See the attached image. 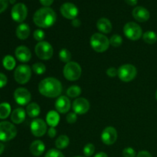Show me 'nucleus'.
I'll use <instances>...</instances> for the list:
<instances>
[{
    "mask_svg": "<svg viewBox=\"0 0 157 157\" xmlns=\"http://www.w3.org/2000/svg\"><path fill=\"white\" fill-rule=\"evenodd\" d=\"M25 119V111L22 108H16L12 111L11 120L15 124H20Z\"/></svg>",
    "mask_w": 157,
    "mask_h": 157,
    "instance_id": "nucleus-21",
    "label": "nucleus"
},
{
    "mask_svg": "<svg viewBox=\"0 0 157 157\" xmlns=\"http://www.w3.org/2000/svg\"><path fill=\"white\" fill-rule=\"evenodd\" d=\"M74 112L76 114L82 115L87 113L90 109V103L87 99L83 98H78L74 101L72 105Z\"/></svg>",
    "mask_w": 157,
    "mask_h": 157,
    "instance_id": "nucleus-15",
    "label": "nucleus"
},
{
    "mask_svg": "<svg viewBox=\"0 0 157 157\" xmlns=\"http://www.w3.org/2000/svg\"><path fill=\"white\" fill-rule=\"evenodd\" d=\"M15 55L17 59L21 62H28L30 61L32 58V53L31 51L29 50V48L26 46L21 45L16 48L15 51Z\"/></svg>",
    "mask_w": 157,
    "mask_h": 157,
    "instance_id": "nucleus-17",
    "label": "nucleus"
},
{
    "mask_svg": "<svg viewBox=\"0 0 157 157\" xmlns=\"http://www.w3.org/2000/svg\"><path fill=\"white\" fill-rule=\"evenodd\" d=\"M75 157H84V156H75Z\"/></svg>",
    "mask_w": 157,
    "mask_h": 157,
    "instance_id": "nucleus-50",
    "label": "nucleus"
},
{
    "mask_svg": "<svg viewBox=\"0 0 157 157\" xmlns=\"http://www.w3.org/2000/svg\"><path fill=\"white\" fill-rule=\"evenodd\" d=\"M136 157H153L152 155L150 154V153H149L148 151H146V150H143L138 153V154L136 155Z\"/></svg>",
    "mask_w": 157,
    "mask_h": 157,
    "instance_id": "nucleus-42",
    "label": "nucleus"
},
{
    "mask_svg": "<svg viewBox=\"0 0 157 157\" xmlns=\"http://www.w3.org/2000/svg\"><path fill=\"white\" fill-rule=\"evenodd\" d=\"M156 99L157 100V90H156Z\"/></svg>",
    "mask_w": 157,
    "mask_h": 157,
    "instance_id": "nucleus-49",
    "label": "nucleus"
},
{
    "mask_svg": "<svg viewBox=\"0 0 157 157\" xmlns=\"http://www.w3.org/2000/svg\"><path fill=\"white\" fill-rule=\"evenodd\" d=\"M143 39L147 44H155L157 41V35L154 32L148 31L143 35Z\"/></svg>",
    "mask_w": 157,
    "mask_h": 157,
    "instance_id": "nucleus-28",
    "label": "nucleus"
},
{
    "mask_svg": "<svg viewBox=\"0 0 157 157\" xmlns=\"http://www.w3.org/2000/svg\"><path fill=\"white\" fill-rule=\"evenodd\" d=\"M32 76V70L27 64H21L15 68L14 78L16 82L20 84L28 83Z\"/></svg>",
    "mask_w": 157,
    "mask_h": 157,
    "instance_id": "nucleus-8",
    "label": "nucleus"
},
{
    "mask_svg": "<svg viewBox=\"0 0 157 157\" xmlns=\"http://www.w3.org/2000/svg\"><path fill=\"white\" fill-rule=\"evenodd\" d=\"M7 77L2 73H0V88H2L7 84Z\"/></svg>",
    "mask_w": 157,
    "mask_h": 157,
    "instance_id": "nucleus-39",
    "label": "nucleus"
},
{
    "mask_svg": "<svg viewBox=\"0 0 157 157\" xmlns=\"http://www.w3.org/2000/svg\"><path fill=\"white\" fill-rule=\"evenodd\" d=\"M69 143H70V140L68 136L66 135H61L55 140V147L58 150H64L68 147Z\"/></svg>",
    "mask_w": 157,
    "mask_h": 157,
    "instance_id": "nucleus-25",
    "label": "nucleus"
},
{
    "mask_svg": "<svg viewBox=\"0 0 157 157\" xmlns=\"http://www.w3.org/2000/svg\"><path fill=\"white\" fill-rule=\"evenodd\" d=\"M34 38L38 41H43L44 38H45V33L41 29H36L33 33Z\"/></svg>",
    "mask_w": 157,
    "mask_h": 157,
    "instance_id": "nucleus-34",
    "label": "nucleus"
},
{
    "mask_svg": "<svg viewBox=\"0 0 157 157\" xmlns=\"http://www.w3.org/2000/svg\"><path fill=\"white\" fill-rule=\"evenodd\" d=\"M9 2H10V3H12V4H14V3L15 2V0H9Z\"/></svg>",
    "mask_w": 157,
    "mask_h": 157,
    "instance_id": "nucleus-48",
    "label": "nucleus"
},
{
    "mask_svg": "<svg viewBox=\"0 0 157 157\" xmlns=\"http://www.w3.org/2000/svg\"><path fill=\"white\" fill-rule=\"evenodd\" d=\"M61 15L67 19L73 20L76 18L78 15V9L75 4L71 2H65L60 8Z\"/></svg>",
    "mask_w": 157,
    "mask_h": 157,
    "instance_id": "nucleus-14",
    "label": "nucleus"
},
{
    "mask_svg": "<svg viewBox=\"0 0 157 157\" xmlns=\"http://www.w3.org/2000/svg\"><path fill=\"white\" fill-rule=\"evenodd\" d=\"M125 36L132 41H137L143 36V31L140 26L133 21L127 22L124 27Z\"/></svg>",
    "mask_w": 157,
    "mask_h": 157,
    "instance_id": "nucleus-7",
    "label": "nucleus"
},
{
    "mask_svg": "<svg viewBox=\"0 0 157 157\" xmlns=\"http://www.w3.org/2000/svg\"><path fill=\"white\" fill-rule=\"evenodd\" d=\"M55 109L58 113H66L71 109V101L66 96H61L55 102Z\"/></svg>",
    "mask_w": 157,
    "mask_h": 157,
    "instance_id": "nucleus-18",
    "label": "nucleus"
},
{
    "mask_svg": "<svg viewBox=\"0 0 157 157\" xmlns=\"http://www.w3.org/2000/svg\"><path fill=\"white\" fill-rule=\"evenodd\" d=\"M95 152V147L94 144H87V145L84 146V150H83V153H84V156L87 157L91 156Z\"/></svg>",
    "mask_w": 157,
    "mask_h": 157,
    "instance_id": "nucleus-33",
    "label": "nucleus"
},
{
    "mask_svg": "<svg viewBox=\"0 0 157 157\" xmlns=\"http://www.w3.org/2000/svg\"><path fill=\"white\" fill-rule=\"evenodd\" d=\"M4 150H5V146L3 145L2 143H0V155L4 152Z\"/></svg>",
    "mask_w": 157,
    "mask_h": 157,
    "instance_id": "nucleus-47",
    "label": "nucleus"
},
{
    "mask_svg": "<svg viewBox=\"0 0 157 157\" xmlns=\"http://www.w3.org/2000/svg\"><path fill=\"white\" fill-rule=\"evenodd\" d=\"M41 109L39 105L36 103H31L26 107V113L30 117H36L40 114Z\"/></svg>",
    "mask_w": 157,
    "mask_h": 157,
    "instance_id": "nucleus-24",
    "label": "nucleus"
},
{
    "mask_svg": "<svg viewBox=\"0 0 157 157\" xmlns=\"http://www.w3.org/2000/svg\"><path fill=\"white\" fill-rule=\"evenodd\" d=\"M17 129L14 124L8 121L0 122V140L7 142L16 136Z\"/></svg>",
    "mask_w": 157,
    "mask_h": 157,
    "instance_id": "nucleus-5",
    "label": "nucleus"
},
{
    "mask_svg": "<svg viewBox=\"0 0 157 157\" xmlns=\"http://www.w3.org/2000/svg\"><path fill=\"white\" fill-rule=\"evenodd\" d=\"M31 153L35 156H40L43 154L45 150V146L42 141L35 140L31 144L30 147H29Z\"/></svg>",
    "mask_w": 157,
    "mask_h": 157,
    "instance_id": "nucleus-19",
    "label": "nucleus"
},
{
    "mask_svg": "<svg viewBox=\"0 0 157 157\" xmlns=\"http://www.w3.org/2000/svg\"><path fill=\"white\" fill-rule=\"evenodd\" d=\"M59 58L62 62L67 64L71 60V53L66 48L61 49L59 52Z\"/></svg>",
    "mask_w": 157,
    "mask_h": 157,
    "instance_id": "nucleus-30",
    "label": "nucleus"
},
{
    "mask_svg": "<svg viewBox=\"0 0 157 157\" xmlns=\"http://www.w3.org/2000/svg\"><path fill=\"white\" fill-rule=\"evenodd\" d=\"M123 43V38L120 35H113L110 38V44L113 47H120Z\"/></svg>",
    "mask_w": 157,
    "mask_h": 157,
    "instance_id": "nucleus-32",
    "label": "nucleus"
},
{
    "mask_svg": "<svg viewBox=\"0 0 157 157\" xmlns=\"http://www.w3.org/2000/svg\"><path fill=\"white\" fill-rule=\"evenodd\" d=\"M82 69L81 65L75 61H70L67 63L64 67L63 74L67 81H75L81 78Z\"/></svg>",
    "mask_w": 157,
    "mask_h": 157,
    "instance_id": "nucleus-4",
    "label": "nucleus"
},
{
    "mask_svg": "<svg viewBox=\"0 0 157 157\" xmlns=\"http://www.w3.org/2000/svg\"><path fill=\"white\" fill-rule=\"evenodd\" d=\"M38 91L47 98H58L62 92L61 83L57 78H46L38 84Z\"/></svg>",
    "mask_w": 157,
    "mask_h": 157,
    "instance_id": "nucleus-1",
    "label": "nucleus"
},
{
    "mask_svg": "<svg viewBox=\"0 0 157 157\" xmlns=\"http://www.w3.org/2000/svg\"><path fill=\"white\" fill-rule=\"evenodd\" d=\"M117 140V131L113 127H107L101 133V140L106 145H113Z\"/></svg>",
    "mask_w": 157,
    "mask_h": 157,
    "instance_id": "nucleus-13",
    "label": "nucleus"
},
{
    "mask_svg": "<svg viewBox=\"0 0 157 157\" xmlns=\"http://www.w3.org/2000/svg\"><path fill=\"white\" fill-rule=\"evenodd\" d=\"M40 2L44 7H49L54 2V0H40Z\"/></svg>",
    "mask_w": 157,
    "mask_h": 157,
    "instance_id": "nucleus-43",
    "label": "nucleus"
},
{
    "mask_svg": "<svg viewBox=\"0 0 157 157\" xmlns=\"http://www.w3.org/2000/svg\"><path fill=\"white\" fill-rule=\"evenodd\" d=\"M125 2L127 4L129 5V6H136V5L137 4L138 0H125Z\"/></svg>",
    "mask_w": 157,
    "mask_h": 157,
    "instance_id": "nucleus-45",
    "label": "nucleus"
},
{
    "mask_svg": "<svg viewBox=\"0 0 157 157\" xmlns=\"http://www.w3.org/2000/svg\"><path fill=\"white\" fill-rule=\"evenodd\" d=\"M28 15V9L23 3H17L12 7L11 15L12 19L16 22H22Z\"/></svg>",
    "mask_w": 157,
    "mask_h": 157,
    "instance_id": "nucleus-10",
    "label": "nucleus"
},
{
    "mask_svg": "<svg viewBox=\"0 0 157 157\" xmlns=\"http://www.w3.org/2000/svg\"><path fill=\"white\" fill-rule=\"evenodd\" d=\"M11 113V106L9 103H2L0 104V119L7 118Z\"/></svg>",
    "mask_w": 157,
    "mask_h": 157,
    "instance_id": "nucleus-27",
    "label": "nucleus"
},
{
    "mask_svg": "<svg viewBox=\"0 0 157 157\" xmlns=\"http://www.w3.org/2000/svg\"><path fill=\"white\" fill-rule=\"evenodd\" d=\"M60 121V116L58 112L55 110L49 111L46 116V123L51 127H55L58 125Z\"/></svg>",
    "mask_w": 157,
    "mask_h": 157,
    "instance_id": "nucleus-23",
    "label": "nucleus"
},
{
    "mask_svg": "<svg viewBox=\"0 0 157 157\" xmlns=\"http://www.w3.org/2000/svg\"><path fill=\"white\" fill-rule=\"evenodd\" d=\"M78 120V117H77V114L75 113V112H72V113H69L68 114L66 117V121L68 124H75V122Z\"/></svg>",
    "mask_w": 157,
    "mask_h": 157,
    "instance_id": "nucleus-37",
    "label": "nucleus"
},
{
    "mask_svg": "<svg viewBox=\"0 0 157 157\" xmlns=\"http://www.w3.org/2000/svg\"><path fill=\"white\" fill-rule=\"evenodd\" d=\"M30 129L34 136L41 137L47 132V124L41 119H35L31 123Z\"/></svg>",
    "mask_w": 157,
    "mask_h": 157,
    "instance_id": "nucleus-11",
    "label": "nucleus"
},
{
    "mask_svg": "<svg viewBox=\"0 0 157 157\" xmlns=\"http://www.w3.org/2000/svg\"><path fill=\"white\" fill-rule=\"evenodd\" d=\"M97 28L102 33L108 34L112 30V24L107 18H101L97 21Z\"/></svg>",
    "mask_w": 157,
    "mask_h": 157,
    "instance_id": "nucleus-20",
    "label": "nucleus"
},
{
    "mask_svg": "<svg viewBox=\"0 0 157 157\" xmlns=\"http://www.w3.org/2000/svg\"><path fill=\"white\" fill-rule=\"evenodd\" d=\"M44 157H64V154L58 150L51 149L50 150H48V151L46 153Z\"/></svg>",
    "mask_w": 157,
    "mask_h": 157,
    "instance_id": "nucleus-35",
    "label": "nucleus"
},
{
    "mask_svg": "<svg viewBox=\"0 0 157 157\" xmlns=\"http://www.w3.org/2000/svg\"><path fill=\"white\" fill-rule=\"evenodd\" d=\"M30 28L25 23H21L16 29V36L21 40H25L30 35Z\"/></svg>",
    "mask_w": 157,
    "mask_h": 157,
    "instance_id": "nucleus-22",
    "label": "nucleus"
},
{
    "mask_svg": "<svg viewBox=\"0 0 157 157\" xmlns=\"http://www.w3.org/2000/svg\"><path fill=\"white\" fill-rule=\"evenodd\" d=\"M81 88L79 86L74 85L71 86L67 90V95L69 98H78L81 95Z\"/></svg>",
    "mask_w": 157,
    "mask_h": 157,
    "instance_id": "nucleus-29",
    "label": "nucleus"
},
{
    "mask_svg": "<svg viewBox=\"0 0 157 157\" xmlns=\"http://www.w3.org/2000/svg\"><path fill=\"white\" fill-rule=\"evenodd\" d=\"M71 24H72V25L74 26V27L78 28V27H79L80 25H81V21H80L79 19H78V18H75V19L72 20Z\"/></svg>",
    "mask_w": 157,
    "mask_h": 157,
    "instance_id": "nucleus-44",
    "label": "nucleus"
},
{
    "mask_svg": "<svg viewBox=\"0 0 157 157\" xmlns=\"http://www.w3.org/2000/svg\"><path fill=\"white\" fill-rule=\"evenodd\" d=\"M90 44L95 52L102 53L108 49L110 45V40L104 34L94 33L90 38Z\"/></svg>",
    "mask_w": 157,
    "mask_h": 157,
    "instance_id": "nucleus-3",
    "label": "nucleus"
},
{
    "mask_svg": "<svg viewBox=\"0 0 157 157\" xmlns=\"http://www.w3.org/2000/svg\"><path fill=\"white\" fill-rule=\"evenodd\" d=\"M2 64L6 70L12 71L15 68L16 62H15V60L13 57L11 56V55H6L2 60Z\"/></svg>",
    "mask_w": 157,
    "mask_h": 157,
    "instance_id": "nucleus-26",
    "label": "nucleus"
},
{
    "mask_svg": "<svg viewBox=\"0 0 157 157\" xmlns=\"http://www.w3.org/2000/svg\"><path fill=\"white\" fill-rule=\"evenodd\" d=\"M48 135L50 138H54L57 135V130L55 127H50L48 130Z\"/></svg>",
    "mask_w": 157,
    "mask_h": 157,
    "instance_id": "nucleus-41",
    "label": "nucleus"
},
{
    "mask_svg": "<svg viewBox=\"0 0 157 157\" xmlns=\"http://www.w3.org/2000/svg\"><path fill=\"white\" fill-rule=\"evenodd\" d=\"M122 155L124 157H136V151L132 147H126L123 150Z\"/></svg>",
    "mask_w": 157,
    "mask_h": 157,
    "instance_id": "nucleus-36",
    "label": "nucleus"
},
{
    "mask_svg": "<svg viewBox=\"0 0 157 157\" xmlns=\"http://www.w3.org/2000/svg\"><path fill=\"white\" fill-rule=\"evenodd\" d=\"M31 93L24 87H18L14 92V98L16 103L19 105L25 106L31 101Z\"/></svg>",
    "mask_w": 157,
    "mask_h": 157,
    "instance_id": "nucleus-12",
    "label": "nucleus"
},
{
    "mask_svg": "<svg viewBox=\"0 0 157 157\" xmlns=\"http://www.w3.org/2000/svg\"><path fill=\"white\" fill-rule=\"evenodd\" d=\"M56 18V13L53 9L49 7H44L35 12L33 16V21L38 27L47 29L55 24Z\"/></svg>",
    "mask_w": 157,
    "mask_h": 157,
    "instance_id": "nucleus-2",
    "label": "nucleus"
},
{
    "mask_svg": "<svg viewBox=\"0 0 157 157\" xmlns=\"http://www.w3.org/2000/svg\"><path fill=\"white\" fill-rule=\"evenodd\" d=\"M35 52L41 60H49L53 56L54 50L50 43L47 41H40L35 45Z\"/></svg>",
    "mask_w": 157,
    "mask_h": 157,
    "instance_id": "nucleus-9",
    "label": "nucleus"
},
{
    "mask_svg": "<svg viewBox=\"0 0 157 157\" xmlns=\"http://www.w3.org/2000/svg\"><path fill=\"white\" fill-rule=\"evenodd\" d=\"M94 157H108V156L107 155V153H104V152H100V153H97Z\"/></svg>",
    "mask_w": 157,
    "mask_h": 157,
    "instance_id": "nucleus-46",
    "label": "nucleus"
},
{
    "mask_svg": "<svg viewBox=\"0 0 157 157\" xmlns=\"http://www.w3.org/2000/svg\"><path fill=\"white\" fill-rule=\"evenodd\" d=\"M133 17L139 22H145L150 17V12L143 6H137L132 12Z\"/></svg>",
    "mask_w": 157,
    "mask_h": 157,
    "instance_id": "nucleus-16",
    "label": "nucleus"
},
{
    "mask_svg": "<svg viewBox=\"0 0 157 157\" xmlns=\"http://www.w3.org/2000/svg\"><path fill=\"white\" fill-rule=\"evenodd\" d=\"M137 70L133 64H126L121 65L118 69V77L124 82H130L136 76Z\"/></svg>",
    "mask_w": 157,
    "mask_h": 157,
    "instance_id": "nucleus-6",
    "label": "nucleus"
},
{
    "mask_svg": "<svg viewBox=\"0 0 157 157\" xmlns=\"http://www.w3.org/2000/svg\"><path fill=\"white\" fill-rule=\"evenodd\" d=\"M118 74V70H117L115 67H109L107 70V76L110 77V78H114L115 76H117Z\"/></svg>",
    "mask_w": 157,
    "mask_h": 157,
    "instance_id": "nucleus-38",
    "label": "nucleus"
},
{
    "mask_svg": "<svg viewBox=\"0 0 157 157\" xmlns=\"http://www.w3.org/2000/svg\"><path fill=\"white\" fill-rule=\"evenodd\" d=\"M32 70L33 71L35 72L36 75H41L45 73L46 71V67L44 64L41 62H38V63H35L32 65Z\"/></svg>",
    "mask_w": 157,
    "mask_h": 157,
    "instance_id": "nucleus-31",
    "label": "nucleus"
},
{
    "mask_svg": "<svg viewBox=\"0 0 157 157\" xmlns=\"http://www.w3.org/2000/svg\"><path fill=\"white\" fill-rule=\"evenodd\" d=\"M9 0H0V13L4 12L9 6Z\"/></svg>",
    "mask_w": 157,
    "mask_h": 157,
    "instance_id": "nucleus-40",
    "label": "nucleus"
}]
</instances>
